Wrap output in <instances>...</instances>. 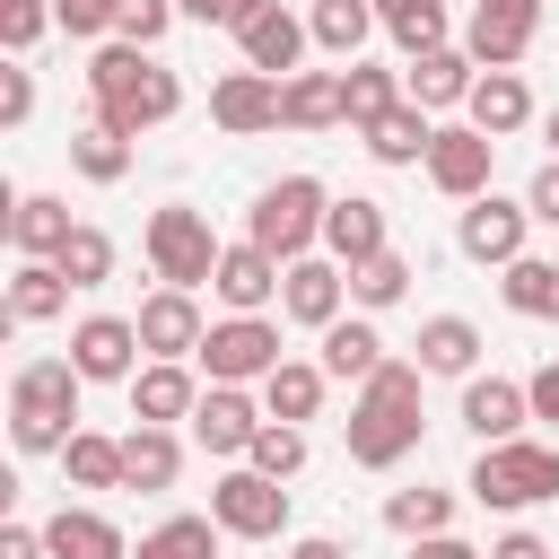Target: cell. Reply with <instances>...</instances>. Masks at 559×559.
<instances>
[{
  "label": "cell",
  "instance_id": "obj_1",
  "mask_svg": "<svg viewBox=\"0 0 559 559\" xmlns=\"http://www.w3.org/2000/svg\"><path fill=\"white\" fill-rule=\"evenodd\" d=\"M87 105H96V122H114V131H157V122H175L183 114V79L148 52V44H122V35H105L96 44V61H87Z\"/></svg>",
  "mask_w": 559,
  "mask_h": 559
},
{
  "label": "cell",
  "instance_id": "obj_2",
  "mask_svg": "<svg viewBox=\"0 0 559 559\" xmlns=\"http://www.w3.org/2000/svg\"><path fill=\"white\" fill-rule=\"evenodd\" d=\"M419 384H428V367H419V358H384V367L358 384V402H349V419H341L349 463L393 472V463H411V454H419Z\"/></svg>",
  "mask_w": 559,
  "mask_h": 559
},
{
  "label": "cell",
  "instance_id": "obj_3",
  "mask_svg": "<svg viewBox=\"0 0 559 559\" xmlns=\"http://www.w3.org/2000/svg\"><path fill=\"white\" fill-rule=\"evenodd\" d=\"M79 393H87V376L70 358H26L9 376V445L17 454H61L79 437Z\"/></svg>",
  "mask_w": 559,
  "mask_h": 559
},
{
  "label": "cell",
  "instance_id": "obj_4",
  "mask_svg": "<svg viewBox=\"0 0 559 559\" xmlns=\"http://www.w3.org/2000/svg\"><path fill=\"white\" fill-rule=\"evenodd\" d=\"M480 507L498 515H524V507H550L559 498V445H533V437H507V445H480L472 480H463Z\"/></svg>",
  "mask_w": 559,
  "mask_h": 559
},
{
  "label": "cell",
  "instance_id": "obj_5",
  "mask_svg": "<svg viewBox=\"0 0 559 559\" xmlns=\"http://www.w3.org/2000/svg\"><path fill=\"white\" fill-rule=\"evenodd\" d=\"M323 210H332V192H323L314 175H280V183H262V192H253L245 236H253L262 253L297 262V253H314V245H323Z\"/></svg>",
  "mask_w": 559,
  "mask_h": 559
},
{
  "label": "cell",
  "instance_id": "obj_6",
  "mask_svg": "<svg viewBox=\"0 0 559 559\" xmlns=\"http://www.w3.org/2000/svg\"><path fill=\"white\" fill-rule=\"evenodd\" d=\"M140 253H148L157 288H210L227 245L210 236V218H201L192 201H166V210H148V227H140Z\"/></svg>",
  "mask_w": 559,
  "mask_h": 559
},
{
  "label": "cell",
  "instance_id": "obj_7",
  "mask_svg": "<svg viewBox=\"0 0 559 559\" xmlns=\"http://www.w3.org/2000/svg\"><path fill=\"white\" fill-rule=\"evenodd\" d=\"M280 358H288V349H280V323H271V314H227V323H210L201 349H192V367H201L210 384H262Z\"/></svg>",
  "mask_w": 559,
  "mask_h": 559
},
{
  "label": "cell",
  "instance_id": "obj_8",
  "mask_svg": "<svg viewBox=\"0 0 559 559\" xmlns=\"http://www.w3.org/2000/svg\"><path fill=\"white\" fill-rule=\"evenodd\" d=\"M210 515H218V533H236V542H280V533H288V489H280L271 472L236 463V472H218Z\"/></svg>",
  "mask_w": 559,
  "mask_h": 559
},
{
  "label": "cell",
  "instance_id": "obj_9",
  "mask_svg": "<svg viewBox=\"0 0 559 559\" xmlns=\"http://www.w3.org/2000/svg\"><path fill=\"white\" fill-rule=\"evenodd\" d=\"M542 218L524 210V201H507V192H480V201H463V218H454V245H463V262H480V271H507L515 253H524V236H533Z\"/></svg>",
  "mask_w": 559,
  "mask_h": 559
},
{
  "label": "cell",
  "instance_id": "obj_10",
  "mask_svg": "<svg viewBox=\"0 0 559 559\" xmlns=\"http://www.w3.org/2000/svg\"><path fill=\"white\" fill-rule=\"evenodd\" d=\"M140 323L131 314H79L70 323V367L87 376V384H131L140 376Z\"/></svg>",
  "mask_w": 559,
  "mask_h": 559
},
{
  "label": "cell",
  "instance_id": "obj_11",
  "mask_svg": "<svg viewBox=\"0 0 559 559\" xmlns=\"http://www.w3.org/2000/svg\"><path fill=\"white\" fill-rule=\"evenodd\" d=\"M262 393H245V384H210L201 402H192V445L201 454H227V463H245L253 454V437H262Z\"/></svg>",
  "mask_w": 559,
  "mask_h": 559
},
{
  "label": "cell",
  "instance_id": "obj_12",
  "mask_svg": "<svg viewBox=\"0 0 559 559\" xmlns=\"http://www.w3.org/2000/svg\"><path fill=\"white\" fill-rule=\"evenodd\" d=\"M489 166H498V140H489V131L437 122V140H428V183H437L445 201H480V192H489Z\"/></svg>",
  "mask_w": 559,
  "mask_h": 559
},
{
  "label": "cell",
  "instance_id": "obj_13",
  "mask_svg": "<svg viewBox=\"0 0 559 559\" xmlns=\"http://www.w3.org/2000/svg\"><path fill=\"white\" fill-rule=\"evenodd\" d=\"M280 314H288V323H306V332L341 323V314H349V271H341L332 253H297V262H288V280H280Z\"/></svg>",
  "mask_w": 559,
  "mask_h": 559
},
{
  "label": "cell",
  "instance_id": "obj_14",
  "mask_svg": "<svg viewBox=\"0 0 559 559\" xmlns=\"http://www.w3.org/2000/svg\"><path fill=\"white\" fill-rule=\"evenodd\" d=\"M210 122H218L227 140L280 131V79H271V70H227V79L210 87Z\"/></svg>",
  "mask_w": 559,
  "mask_h": 559
},
{
  "label": "cell",
  "instance_id": "obj_15",
  "mask_svg": "<svg viewBox=\"0 0 559 559\" xmlns=\"http://www.w3.org/2000/svg\"><path fill=\"white\" fill-rule=\"evenodd\" d=\"M236 44H245V70H271V79H288L297 61H306V44H314V26L297 17V9H280V0H262L245 26H236Z\"/></svg>",
  "mask_w": 559,
  "mask_h": 559
},
{
  "label": "cell",
  "instance_id": "obj_16",
  "mask_svg": "<svg viewBox=\"0 0 559 559\" xmlns=\"http://www.w3.org/2000/svg\"><path fill=\"white\" fill-rule=\"evenodd\" d=\"M280 280H288V262H280V253H262V245L245 236V245H227V253H218V280H210V297H218L227 314H262V306L280 297Z\"/></svg>",
  "mask_w": 559,
  "mask_h": 559
},
{
  "label": "cell",
  "instance_id": "obj_17",
  "mask_svg": "<svg viewBox=\"0 0 559 559\" xmlns=\"http://www.w3.org/2000/svg\"><path fill=\"white\" fill-rule=\"evenodd\" d=\"M480 445H507V437H524V419H533V393L515 384V376H463V411H454Z\"/></svg>",
  "mask_w": 559,
  "mask_h": 559
},
{
  "label": "cell",
  "instance_id": "obj_18",
  "mask_svg": "<svg viewBox=\"0 0 559 559\" xmlns=\"http://www.w3.org/2000/svg\"><path fill=\"white\" fill-rule=\"evenodd\" d=\"M393 236H384V201H367V192H341L332 210H323V253L341 262V271H358V262H376Z\"/></svg>",
  "mask_w": 559,
  "mask_h": 559
},
{
  "label": "cell",
  "instance_id": "obj_19",
  "mask_svg": "<svg viewBox=\"0 0 559 559\" xmlns=\"http://www.w3.org/2000/svg\"><path fill=\"white\" fill-rule=\"evenodd\" d=\"M131 323H140V349H148V358H192L201 332H210L201 306H192V288H157V297H140Z\"/></svg>",
  "mask_w": 559,
  "mask_h": 559
},
{
  "label": "cell",
  "instance_id": "obj_20",
  "mask_svg": "<svg viewBox=\"0 0 559 559\" xmlns=\"http://www.w3.org/2000/svg\"><path fill=\"white\" fill-rule=\"evenodd\" d=\"M192 402H201L192 358H140V376H131V419L175 428V419H192Z\"/></svg>",
  "mask_w": 559,
  "mask_h": 559
},
{
  "label": "cell",
  "instance_id": "obj_21",
  "mask_svg": "<svg viewBox=\"0 0 559 559\" xmlns=\"http://www.w3.org/2000/svg\"><path fill=\"white\" fill-rule=\"evenodd\" d=\"M472 79H480V61H472L463 44H437V52L402 61V96H411V105H428V114L463 105V96H472Z\"/></svg>",
  "mask_w": 559,
  "mask_h": 559
},
{
  "label": "cell",
  "instance_id": "obj_22",
  "mask_svg": "<svg viewBox=\"0 0 559 559\" xmlns=\"http://www.w3.org/2000/svg\"><path fill=\"white\" fill-rule=\"evenodd\" d=\"M463 122L489 131V140H515V131L533 122V87H524V70H480L472 96H463Z\"/></svg>",
  "mask_w": 559,
  "mask_h": 559
},
{
  "label": "cell",
  "instance_id": "obj_23",
  "mask_svg": "<svg viewBox=\"0 0 559 559\" xmlns=\"http://www.w3.org/2000/svg\"><path fill=\"white\" fill-rule=\"evenodd\" d=\"M44 550H52V559H131V542H122V524H114L105 507H61V515H44Z\"/></svg>",
  "mask_w": 559,
  "mask_h": 559
},
{
  "label": "cell",
  "instance_id": "obj_24",
  "mask_svg": "<svg viewBox=\"0 0 559 559\" xmlns=\"http://www.w3.org/2000/svg\"><path fill=\"white\" fill-rule=\"evenodd\" d=\"M70 201H52V192H17L9 201V245H17V262H52L61 245H70Z\"/></svg>",
  "mask_w": 559,
  "mask_h": 559
},
{
  "label": "cell",
  "instance_id": "obj_25",
  "mask_svg": "<svg viewBox=\"0 0 559 559\" xmlns=\"http://www.w3.org/2000/svg\"><path fill=\"white\" fill-rule=\"evenodd\" d=\"M183 480V437L175 428H157V419H140L131 437H122V489H175Z\"/></svg>",
  "mask_w": 559,
  "mask_h": 559
},
{
  "label": "cell",
  "instance_id": "obj_26",
  "mask_svg": "<svg viewBox=\"0 0 559 559\" xmlns=\"http://www.w3.org/2000/svg\"><path fill=\"white\" fill-rule=\"evenodd\" d=\"M341 114V70H288L280 79V131H332Z\"/></svg>",
  "mask_w": 559,
  "mask_h": 559
},
{
  "label": "cell",
  "instance_id": "obj_27",
  "mask_svg": "<svg viewBox=\"0 0 559 559\" xmlns=\"http://www.w3.org/2000/svg\"><path fill=\"white\" fill-rule=\"evenodd\" d=\"M70 271L61 262H17V280H9V332H26V323H61L70 314Z\"/></svg>",
  "mask_w": 559,
  "mask_h": 559
},
{
  "label": "cell",
  "instance_id": "obj_28",
  "mask_svg": "<svg viewBox=\"0 0 559 559\" xmlns=\"http://www.w3.org/2000/svg\"><path fill=\"white\" fill-rule=\"evenodd\" d=\"M323 393H332V367H323V358H280V367L262 376V411H271V419H297V428L323 411Z\"/></svg>",
  "mask_w": 559,
  "mask_h": 559
},
{
  "label": "cell",
  "instance_id": "obj_29",
  "mask_svg": "<svg viewBox=\"0 0 559 559\" xmlns=\"http://www.w3.org/2000/svg\"><path fill=\"white\" fill-rule=\"evenodd\" d=\"M411 349H419L428 376H480V323L472 314H428Z\"/></svg>",
  "mask_w": 559,
  "mask_h": 559
},
{
  "label": "cell",
  "instance_id": "obj_30",
  "mask_svg": "<svg viewBox=\"0 0 559 559\" xmlns=\"http://www.w3.org/2000/svg\"><path fill=\"white\" fill-rule=\"evenodd\" d=\"M533 17H507V9H472V26H463V52L480 61V70H515L524 52H533Z\"/></svg>",
  "mask_w": 559,
  "mask_h": 559
},
{
  "label": "cell",
  "instance_id": "obj_31",
  "mask_svg": "<svg viewBox=\"0 0 559 559\" xmlns=\"http://www.w3.org/2000/svg\"><path fill=\"white\" fill-rule=\"evenodd\" d=\"M428 140H437V122H428V105H393L384 122H367V157L376 166H428Z\"/></svg>",
  "mask_w": 559,
  "mask_h": 559
},
{
  "label": "cell",
  "instance_id": "obj_32",
  "mask_svg": "<svg viewBox=\"0 0 559 559\" xmlns=\"http://www.w3.org/2000/svg\"><path fill=\"white\" fill-rule=\"evenodd\" d=\"M323 367H332V384H367V376L384 367V332H376L367 314L323 323Z\"/></svg>",
  "mask_w": 559,
  "mask_h": 559
},
{
  "label": "cell",
  "instance_id": "obj_33",
  "mask_svg": "<svg viewBox=\"0 0 559 559\" xmlns=\"http://www.w3.org/2000/svg\"><path fill=\"white\" fill-rule=\"evenodd\" d=\"M376 26L402 44V61H419V52L454 44V17H445V0H376Z\"/></svg>",
  "mask_w": 559,
  "mask_h": 559
},
{
  "label": "cell",
  "instance_id": "obj_34",
  "mask_svg": "<svg viewBox=\"0 0 559 559\" xmlns=\"http://www.w3.org/2000/svg\"><path fill=\"white\" fill-rule=\"evenodd\" d=\"M498 297H507V314L559 323V262H542V253H515V262L498 271Z\"/></svg>",
  "mask_w": 559,
  "mask_h": 559
},
{
  "label": "cell",
  "instance_id": "obj_35",
  "mask_svg": "<svg viewBox=\"0 0 559 559\" xmlns=\"http://www.w3.org/2000/svg\"><path fill=\"white\" fill-rule=\"evenodd\" d=\"M393 105H402V70H384V61H349V70H341V114H349V131L384 122Z\"/></svg>",
  "mask_w": 559,
  "mask_h": 559
},
{
  "label": "cell",
  "instance_id": "obj_36",
  "mask_svg": "<svg viewBox=\"0 0 559 559\" xmlns=\"http://www.w3.org/2000/svg\"><path fill=\"white\" fill-rule=\"evenodd\" d=\"M70 175H87V183H122L131 175V131H114V122H79L70 131Z\"/></svg>",
  "mask_w": 559,
  "mask_h": 559
},
{
  "label": "cell",
  "instance_id": "obj_37",
  "mask_svg": "<svg viewBox=\"0 0 559 559\" xmlns=\"http://www.w3.org/2000/svg\"><path fill=\"white\" fill-rule=\"evenodd\" d=\"M306 26H314V44H323L332 61H358L367 35H376V0H314Z\"/></svg>",
  "mask_w": 559,
  "mask_h": 559
},
{
  "label": "cell",
  "instance_id": "obj_38",
  "mask_svg": "<svg viewBox=\"0 0 559 559\" xmlns=\"http://www.w3.org/2000/svg\"><path fill=\"white\" fill-rule=\"evenodd\" d=\"M61 472H70V489H122V437L79 428V437L61 445Z\"/></svg>",
  "mask_w": 559,
  "mask_h": 559
},
{
  "label": "cell",
  "instance_id": "obj_39",
  "mask_svg": "<svg viewBox=\"0 0 559 559\" xmlns=\"http://www.w3.org/2000/svg\"><path fill=\"white\" fill-rule=\"evenodd\" d=\"M131 559H218V515H166L140 533Z\"/></svg>",
  "mask_w": 559,
  "mask_h": 559
},
{
  "label": "cell",
  "instance_id": "obj_40",
  "mask_svg": "<svg viewBox=\"0 0 559 559\" xmlns=\"http://www.w3.org/2000/svg\"><path fill=\"white\" fill-rule=\"evenodd\" d=\"M402 297H411V262H402L393 245L349 271V306H358V314H384V306H402Z\"/></svg>",
  "mask_w": 559,
  "mask_h": 559
},
{
  "label": "cell",
  "instance_id": "obj_41",
  "mask_svg": "<svg viewBox=\"0 0 559 559\" xmlns=\"http://www.w3.org/2000/svg\"><path fill=\"white\" fill-rule=\"evenodd\" d=\"M384 524H393L402 542H419V533H454V489H393V498H384Z\"/></svg>",
  "mask_w": 559,
  "mask_h": 559
},
{
  "label": "cell",
  "instance_id": "obj_42",
  "mask_svg": "<svg viewBox=\"0 0 559 559\" xmlns=\"http://www.w3.org/2000/svg\"><path fill=\"white\" fill-rule=\"evenodd\" d=\"M52 262H61V271H70V288H105V280H114V236H105V227H87V218H79V227H70V245H61V253H52Z\"/></svg>",
  "mask_w": 559,
  "mask_h": 559
},
{
  "label": "cell",
  "instance_id": "obj_43",
  "mask_svg": "<svg viewBox=\"0 0 559 559\" xmlns=\"http://www.w3.org/2000/svg\"><path fill=\"white\" fill-rule=\"evenodd\" d=\"M245 463L271 472V480H297V472H306V428H297V419H262V437H253Z\"/></svg>",
  "mask_w": 559,
  "mask_h": 559
},
{
  "label": "cell",
  "instance_id": "obj_44",
  "mask_svg": "<svg viewBox=\"0 0 559 559\" xmlns=\"http://www.w3.org/2000/svg\"><path fill=\"white\" fill-rule=\"evenodd\" d=\"M44 26H52V0H0V44H9L17 61L44 44Z\"/></svg>",
  "mask_w": 559,
  "mask_h": 559
},
{
  "label": "cell",
  "instance_id": "obj_45",
  "mask_svg": "<svg viewBox=\"0 0 559 559\" xmlns=\"http://www.w3.org/2000/svg\"><path fill=\"white\" fill-rule=\"evenodd\" d=\"M52 26H61V35H79V44H96V35H114V26H122V0H52Z\"/></svg>",
  "mask_w": 559,
  "mask_h": 559
},
{
  "label": "cell",
  "instance_id": "obj_46",
  "mask_svg": "<svg viewBox=\"0 0 559 559\" xmlns=\"http://www.w3.org/2000/svg\"><path fill=\"white\" fill-rule=\"evenodd\" d=\"M175 17H183L175 0H122V26H114V35H122V44H148V52H157V35H166Z\"/></svg>",
  "mask_w": 559,
  "mask_h": 559
},
{
  "label": "cell",
  "instance_id": "obj_47",
  "mask_svg": "<svg viewBox=\"0 0 559 559\" xmlns=\"http://www.w3.org/2000/svg\"><path fill=\"white\" fill-rule=\"evenodd\" d=\"M26 114H35V70L9 52V70H0V131H26Z\"/></svg>",
  "mask_w": 559,
  "mask_h": 559
},
{
  "label": "cell",
  "instance_id": "obj_48",
  "mask_svg": "<svg viewBox=\"0 0 559 559\" xmlns=\"http://www.w3.org/2000/svg\"><path fill=\"white\" fill-rule=\"evenodd\" d=\"M524 210H533L542 227H559V157H542V166H533V183H524Z\"/></svg>",
  "mask_w": 559,
  "mask_h": 559
},
{
  "label": "cell",
  "instance_id": "obj_49",
  "mask_svg": "<svg viewBox=\"0 0 559 559\" xmlns=\"http://www.w3.org/2000/svg\"><path fill=\"white\" fill-rule=\"evenodd\" d=\"M175 9H183L192 26H227V35H236V26H245V17L262 9V0H175Z\"/></svg>",
  "mask_w": 559,
  "mask_h": 559
},
{
  "label": "cell",
  "instance_id": "obj_50",
  "mask_svg": "<svg viewBox=\"0 0 559 559\" xmlns=\"http://www.w3.org/2000/svg\"><path fill=\"white\" fill-rule=\"evenodd\" d=\"M524 393H533V419H550V428H559V358H542V367L524 376Z\"/></svg>",
  "mask_w": 559,
  "mask_h": 559
},
{
  "label": "cell",
  "instance_id": "obj_51",
  "mask_svg": "<svg viewBox=\"0 0 559 559\" xmlns=\"http://www.w3.org/2000/svg\"><path fill=\"white\" fill-rule=\"evenodd\" d=\"M0 559H52L44 550V524H0Z\"/></svg>",
  "mask_w": 559,
  "mask_h": 559
},
{
  "label": "cell",
  "instance_id": "obj_52",
  "mask_svg": "<svg viewBox=\"0 0 559 559\" xmlns=\"http://www.w3.org/2000/svg\"><path fill=\"white\" fill-rule=\"evenodd\" d=\"M489 559H559V550H550L542 533H524V524H515V533H498V542H489Z\"/></svg>",
  "mask_w": 559,
  "mask_h": 559
},
{
  "label": "cell",
  "instance_id": "obj_53",
  "mask_svg": "<svg viewBox=\"0 0 559 559\" xmlns=\"http://www.w3.org/2000/svg\"><path fill=\"white\" fill-rule=\"evenodd\" d=\"M411 559H489V550H472V542H454V533H419Z\"/></svg>",
  "mask_w": 559,
  "mask_h": 559
},
{
  "label": "cell",
  "instance_id": "obj_54",
  "mask_svg": "<svg viewBox=\"0 0 559 559\" xmlns=\"http://www.w3.org/2000/svg\"><path fill=\"white\" fill-rule=\"evenodd\" d=\"M288 559H349V542H332V533H297Z\"/></svg>",
  "mask_w": 559,
  "mask_h": 559
},
{
  "label": "cell",
  "instance_id": "obj_55",
  "mask_svg": "<svg viewBox=\"0 0 559 559\" xmlns=\"http://www.w3.org/2000/svg\"><path fill=\"white\" fill-rule=\"evenodd\" d=\"M472 9H507V17H533L542 26V0H472Z\"/></svg>",
  "mask_w": 559,
  "mask_h": 559
},
{
  "label": "cell",
  "instance_id": "obj_56",
  "mask_svg": "<svg viewBox=\"0 0 559 559\" xmlns=\"http://www.w3.org/2000/svg\"><path fill=\"white\" fill-rule=\"evenodd\" d=\"M542 131H550V157H559V105H550V122H542Z\"/></svg>",
  "mask_w": 559,
  "mask_h": 559
}]
</instances>
